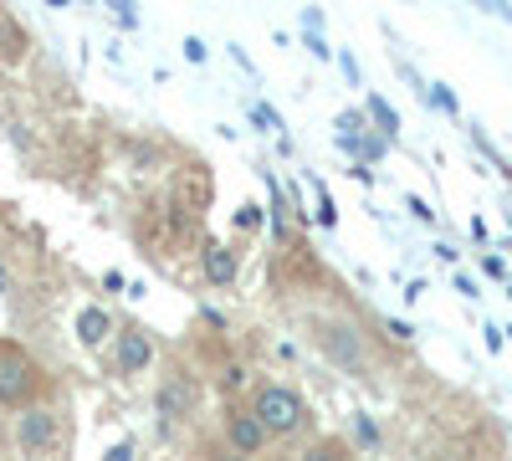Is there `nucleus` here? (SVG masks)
I'll list each match as a JSON object with an SVG mask.
<instances>
[{"label": "nucleus", "instance_id": "obj_11", "mask_svg": "<svg viewBox=\"0 0 512 461\" xmlns=\"http://www.w3.org/2000/svg\"><path fill=\"white\" fill-rule=\"evenodd\" d=\"M251 123H256V129H267V134H277V129H282L277 108H267V103H251Z\"/></svg>", "mask_w": 512, "mask_h": 461}, {"label": "nucleus", "instance_id": "obj_12", "mask_svg": "<svg viewBox=\"0 0 512 461\" xmlns=\"http://www.w3.org/2000/svg\"><path fill=\"white\" fill-rule=\"evenodd\" d=\"M303 47H308V52H313L318 62H328V57H333V47H328V41L318 36V26H308V36H303Z\"/></svg>", "mask_w": 512, "mask_h": 461}, {"label": "nucleus", "instance_id": "obj_20", "mask_svg": "<svg viewBox=\"0 0 512 461\" xmlns=\"http://www.w3.org/2000/svg\"><path fill=\"white\" fill-rule=\"evenodd\" d=\"M0 292H11V277L6 272H0Z\"/></svg>", "mask_w": 512, "mask_h": 461}, {"label": "nucleus", "instance_id": "obj_17", "mask_svg": "<svg viewBox=\"0 0 512 461\" xmlns=\"http://www.w3.org/2000/svg\"><path fill=\"white\" fill-rule=\"evenodd\" d=\"M185 57H190V62H205V41H200V36L185 41Z\"/></svg>", "mask_w": 512, "mask_h": 461}, {"label": "nucleus", "instance_id": "obj_16", "mask_svg": "<svg viewBox=\"0 0 512 461\" xmlns=\"http://www.w3.org/2000/svg\"><path fill=\"white\" fill-rule=\"evenodd\" d=\"M318 221H323V226H333V221H338V211H333V200H328L323 190H318Z\"/></svg>", "mask_w": 512, "mask_h": 461}, {"label": "nucleus", "instance_id": "obj_21", "mask_svg": "<svg viewBox=\"0 0 512 461\" xmlns=\"http://www.w3.org/2000/svg\"><path fill=\"white\" fill-rule=\"evenodd\" d=\"M88 6H93V0H88Z\"/></svg>", "mask_w": 512, "mask_h": 461}, {"label": "nucleus", "instance_id": "obj_15", "mask_svg": "<svg viewBox=\"0 0 512 461\" xmlns=\"http://www.w3.org/2000/svg\"><path fill=\"white\" fill-rule=\"evenodd\" d=\"M354 431H359V441H364V446H374V441H379V426L369 421V415H359V421H354Z\"/></svg>", "mask_w": 512, "mask_h": 461}, {"label": "nucleus", "instance_id": "obj_4", "mask_svg": "<svg viewBox=\"0 0 512 461\" xmlns=\"http://www.w3.org/2000/svg\"><path fill=\"white\" fill-rule=\"evenodd\" d=\"M195 400H200V390L185 380V374H175V380L159 385V415L164 421H185V415L195 410Z\"/></svg>", "mask_w": 512, "mask_h": 461}, {"label": "nucleus", "instance_id": "obj_18", "mask_svg": "<svg viewBox=\"0 0 512 461\" xmlns=\"http://www.w3.org/2000/svg\"><path fill=\"white\" fill-rule=\"evenodd\" d=\"M108 461H134V441H118V446L108 451Z\"/></svg>", "mask_w": 512, "mask_h": 461}, {"label": "nucleus", "instance_id": "obj_2", "mask_svg": "<svg viewBox=\"0 0 512 461\" xmlns=\"http://www.w3.org/2000/svg\"><path fill=\"white\" fill-rule=\"evenodd\" d=\"M256 421L267 426V436H292L297 426H303V400H297L292 390H282V385H267L262 395H256Z\"/></svg>", "mask_w": 512, "mask_h": 461}, {"label": "nucleus", "instance_id": "obj_14", "mask_svg": "<svg viewBox=\"0 0 512 461\" xmlns=\"http://www.w3.org/2000/svg\"><path fill=\"white\" fill-rule=\"evenodd\" d=\"M425 98H431V103H436L441 113H456V98H451L446 88H425Z\"/></svg>", "mask_w": 512, "mask_h": 461}, {"label": "nucleus", "instance_id": "obj_7", "mask_svg": "<svg viewBox=\"0 0 512 461\" xmlns=\"http://www.w3.org/2000/svg\"><path fill=\"white\" fill-rule=\"evenodd\" d=\"M200 267H205V277L216 282V287H226V282H236V251L231 246H205Z\"/></svg>", "mask_w": 512, "mask_h": 461}, {"label": "nucleus", "instance_id": "obj_8", "mask_svg": "<svg viewBox=\"0 0 512 461\" xmlns=\"http://www.w3.org/2000/svg\"><path fill=\"white\" fill-rule=\"evenodd\" d=\"M108 333H113V318H108L103 308H82V318H77V339H82V344L98 349Z\"/></svg>", "mask_w": 512, "mask_h": 461}, {"label": "nucleus", "instance_id": "obj_9", "mask_svg": "<svg viewBox=\"0 0 512 461\" xmlns=\"http://www.w3.org/2000/svg\"><path fill=\"white\" fill-rule=\"evenodd\" d=\"M323 349H328L338 364H359V339H354V328H323Z\"/></svg>", "mask_w": 512, "mask_h": 461}, {"label": "nucleus", "instance_id": "obj_1", "mask_svg": "<svg viewBox=\"0 0 512 461\" xmlns=\"http://www.w3.org/2000/svg\"><path fill=\"white\" fill-rule=\"evenodd\" d=\"M36 390H41V369L31 364V354L21 344H0V400L26 405Z\"/></svg>", "mask_w": 512, "mask_h": 461}, {"label": "nucleus", "instance_id": "obj_19", "mask_svg": "<svg viewBox=\"0 0 512 461\" xmlns=\"http://www.w3.org/2000/svg\"><path fill=\"white\" fill-rule=\"evenodd\" d=\"M338 67H344V77H349V82H359V62H354L349 52H338Z\"/></svg>", "mask_w": 512, "mask_h": 461}, {"label": "nucleus", "instance_id": "obj_10", "mask_svg": "<svg viewBox=\"0 0 512 461\" xmlns=\"http://www.w3.org/2000/svg\"><path fill=\"white\" fill-rule=\"evenodd\" d=\"M369 118L379 123V134H384V139H395V134H400V113L384 103V98H369Z\"/></svg>", "mask_w": 512, "mask_h": 461}, {"label": "nucleus", "instance_id": "obj_5", "mask_svg": "<svg viewBox=\"0 0 512 461\" xmlns=\"http://www.w3.org/2000/svg\"><path fill=\"white\" fill-rule=\"evenodd\" d=\"M262 441H267V426L256 421V410L251 415H231V446L241 456H256V451H262Z\"/></svg>", "mask_w": 512, "mask_h": 461}, {"label": "nucleus", "instance_id": "obj_6", "mask_svg": "<svg viewBox=\"0 0 512 461\" xmlns=\"http://www.w3.org/2000/svg\"><path fill=\"white\" fill-rule=\"evenodd\" d=\"M149 359H154V344L144 339L139 328H128L123 339H118V364H123L128 374H139V369H149Z\"/></svg>", "mask_w": 512, "mask_h": 461}, {"label": "nucleus", "instance_id": "obj_3", "mask_svg": "<svg viewBox=\"0 0 512 461\" xmlns=\"http://www.w3.org/2000/svg\"><path fill=\"white\" fill-rule=\"evenodd\" d=\"M16 446H21V451H52V446H57V421H52V410H21V421H16Z\"/></svg>", "mask_w": 512, "mask_h": 461}, {"label": "nucleus", "instance_id": "obj_13", "mask_svg": "<svg viewBox=\"0 0 512 461\" xmlns=\"http://www.w3.org/2000/svg\"><path fill=\"white\" fill-rule=\"evenodd\" d=\"M236 226H241V231H256V226H262V205H241V211H236Z\"/></svg>", "mask_w": 512, "mask_h": 461}]
</instances>
